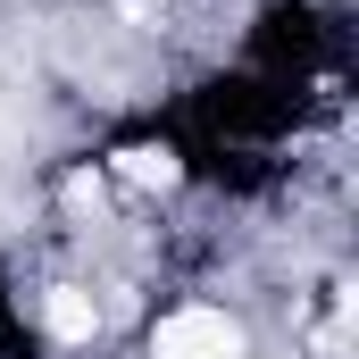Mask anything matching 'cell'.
<instances>
[{"mask_svg": "<svg viewBox=\"0 0 359 359\" xmlns=\"http://www.w3.org/2000/svg\"><path fill=\"white\" fill-rule=\"evenodd\" d=\"M109 176L126 184V192H176L184 159H176V142H126V151L109 159Z\"/></svg>", "mask_w": 359, "mask_h": 359, "instance_id": "3957f363", "label": "cell"}, {"mask_svg": "<svg viewBox=\"0 0 359 359\" xmlns=\"http://www.w3.org/2000/svg\"><path fill=\"white\" fill-rule=\"evenodd\" d=\"M142 359H251V334L226 301H176L142 326Z\"/></svg>", "mask_w": 359, "mask_h": 359, "instance_id": "6da1fadb", "label": "cell"}, {"mask_svg": "<svg viewBox=\"0 0 359 359\" xmlns=\"http://www.w3.org/2000/svg\"><path fill=\"white\" fill-rule=\"evenodd\" d=\"M34 318H42L50 351H92V343L109 334V309H100V284H84V276H50V284L34 292Z\"/></svg>", "mask_w": 359, "mask_h": 359, "instance_id": "7a4b0ae2", "label": "cell"}]
</instances>
